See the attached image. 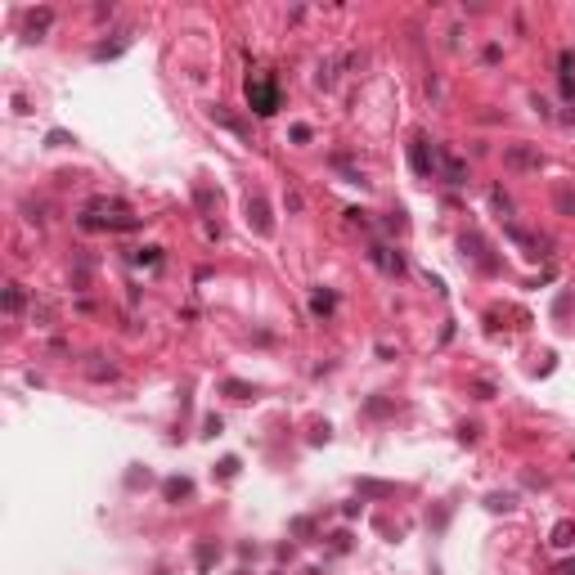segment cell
I'll return each mask as SVG.
<instances>
[{"instance_id": "obj_1", "label": "cell", "mask_w": 575, "mask_h": 575, "mask_svg": "<svg viewBox=\"0 0 575 575\" xmlns=\"http://www.w3.org/2000/svg\"><path fill=\"white\" fill-rule=\"evenodd\" d=\"M247 99H252L256 112H274V108H279V90H274V81H265V76L247 81Z\"/></svg>"}, {"instance_id": "obj_2", "label": "cell", "mask_w": 575, "mask_h": 575, "mask_svg": "<svg viewBox=\"0 0 575 575\" xmlns=\"http://www.w3.org/2000/svg\"><path fill=\"white\" fill-rule=\"evenodd\" d=\"M562 575H575V562H571V567H562Z\"/></svg>"}]
</instances>
